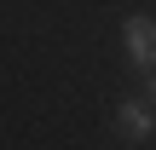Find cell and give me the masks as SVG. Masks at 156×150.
<instances>
[{"instance_id":"6da1fadb","label":"cell","mask_w":156,"mask_h":150,"mask_svg":"<svg viewBox=\"0 0 156 150\" xmlns=\"http://www.w3.org/2000/svg\"><path fill=\"white\" fill-rule=\"evenodd\" d=\"M122 40H127V64L156 75V17H127L122 23Z\"/></svg>"},{"instance_id":"7a4b0ae2","label":"cell","mask_w":156,"mask_h":150,"mask_svg":"<svg viewBox=\"0 0 156 150\" xmlns=\"http://www.w3.org/2000/svg\"><path fill=\"white\" fill-rule=\"evenodd\" d=\"M116 133H122L127 145H145V139H156V110L145 104V98H127V104L116 110Z\"/></svg>"},{"instance_id":"3957f363","label":"cell","mask_w":156,"mask_h":150,"mask_svg":"<svg viewBox=\"0 0 156 150\" xmlns=\"http://www.w3.org/2000/svg\"><path fill=\"white\" fill-rule=\"evenodd\" d=\"M145 104L156 110V75H145Z\"/></svg>"}]
</instances>
